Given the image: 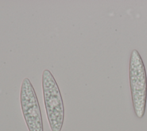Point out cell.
Instances as JSON below:
<instances>
[{
  "label": "cell",
  "mask_w": 147,
  "mask_h": 131,
  "mask_svg": "<svg viewBox=\"0 0 147 131\" xmlns=\"http://www.w3.org/2000/svg\"><path fill=\"white\" fill-rule=\"evenodd\" d=\"M20 102L24 118L29 131H43L39 103L34 89L28 78H25L22 82Z\"/></svg>",
  "instance_id": "3957f363"
},
{
  "label": "cell",
  "mask_w": 147,
  "mask_h": 131,
  "mask_svg": "<svg viewBox=\"0 0 147 131\" xmlns=\"http://www.w3.org/2000/svg\"><path fill=\"white\" fill-rule=\"evenodd\" d=\"M129 80L134 110L136 116L141 118L145 111L147 80L143 61L136 49L131 51L130 55Z\"/></svg>",
  "instance_id": "7a4b0ae2"
},
{
  "label": "cell",
  "mask_w": 147,
  "mask_h": 131,
  "mask_svg": "<svg viewBox=\"0 0 147 131\" xmlns=\"http://www.w3.org/2000/svg\"><path fill=\"white\" fill-rule=\"evenodd\" d=\"M42 85L46 113L51 131H61L64 121V105L56 81L51 72L45 69Z\"/></svg>",
  "instance_id": "6da1fadb"
}]
</instances>
